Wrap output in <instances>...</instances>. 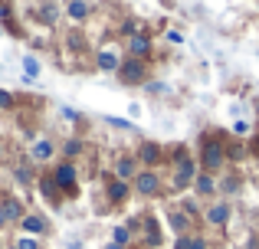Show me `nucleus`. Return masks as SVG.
Here are the masks:
<instances>
[{
  "label": "nucleus",
  "mask_w": 259,
  "mask_h": 249,
  "mask_svg": "<svg viewBox=\"0 0 259 249\" xmlns=\"http://www.w3.org/2000/svg\"><path fill=\"white\" fill-rule=\"evenodd\" d=\"M105 249H125V246H118V243H105Z\"/></svg>",
  "instance_id": "72a5a7b5"
},
{
  "label": "nucleus",
  "mask_w": 259,
  "mask_h": 249,
  "mask_svg": "<svg viewBox=\"0 0 259 249\" xmlns=\"http://www.w3.org/2000/svg\"><path fill=\"white\" fill-rule=\"evenodd\" d=\"M4 158H7V147H4V141H0V164H4Z\"/></svg>",
  "instance_id": "473e14b6"
},
{
  "label": "nucleus",
  "mask_w": 259,
  "mask_h": 249,
  "mask_svg": "<svg viewBox=\"0 0 259 249\" xmlns=\"http://www.w3.org/2000/svg\"><path fill=\"white\" fill-rule=\"evenodd\" d=\"M0 20H10V4L7 0H0Z\"/></svg>",
  "instance_id": "cd10ccee"
},
{
  "label": "nucleus",
  "mask_w": 259,
  "mask_h": 249,
  "mask_svg": "<svg viewBox=\"0 0 259 249\" xmlns=\"http://www.w3.org/2000/svg\"><path fill=\"white\" fill-rule=\"evenodd\" d=\"M118 82L121 85H145L148 82V63L128 56L125 63H121V69H118Z\"/></svg>",
  "instance_id": "7ed1b4c3"
},
{
  "label": "nucleus",
  "mask_w": 259,
  "mask_h": 249,
  "mask_svg": "<svg viewBox=\"0 0 259 249\" xmlns=\"http://www.w3.org/2000/svg\"><path fill=\"white\" fill-rule=\"evenodd\" d=\"M13 177H17V184H20V187H30V184H33V167H30V161H23V164H17V171H13Z\"/></svg>",
  "instance_id": "aec40b11"
},
{
  "label": "nucleus",
  "mask_w": 259,
  "mask_h": 249,
  "mask_svg": "<svg viewBox=\"0 0 259 249\" xmlns=\"http://www.w3.org/2000/svg\"><path fill=\"white\" fill-rule=\"evenodd\" d=\"M233 131H236V134H246V131H249V125H246V122H236V125H233Z\"/></svg>",
  "instance_id": "c756f323"
},
{
  "label": "nucleus",
  "mask_w": 259,
  "mask_h": 249,
  "mask_svg": "<svg viewBox=\"0 0 259 249\" xmlns=\"http://www.w3.org/2000/svg\"><path fill=\"white\" fill-rule=\"evenodd\" d=\"M20 230H23L26 236H46V233H50V220L39 217V213H26V217L20 220Z\"/></svg>",
  "instance_id": "1a4fd4ad"
},
{
  "label": "nucleus",
  "mask_w": 259,
  "mask_h": 249,
  "mask_svg": "<svg viewBox=\"0 0 259 249\" xmlns=\"http://www.w3.org/2000/svg\"><path fill=\"white\" fill-rule=\"evenodd\" d=\"M135 249H145V246H135Z\"/></svg>",
  "instance_id": "c9c22d12"
},
{
  "label": "nucleus",
  "mask_w": 259,
  "mask_h": 249,
  "mask_svg": "<svg viewBox=\"0 0 259 249\" xmlns=\"http://www.w3.org/2000/svg\"><path fill=\"white\" fill-rule=\"evenodd\" d=\"M135 174H138V158H132V154H121V158L115 161V177H118V180H128V184H132Z\"/></svg>",
  "instance_id": "ddd939ff"
},
{
  "label": "nucleus",
  "mask_w": 259,
  "mask_h": 249,
  "mask_svg": "<svg viewBox=\"0 0 259 249\" xmlns=\"http://www.w3.org/2000/svg\"><path fill=\"white\" fill-rule=\"evenodd\" d=\"M128 193H132V184H128V180H118L115 174H112V177H105V197H108V204H125Z\"/></svg>",
  "instance_id": "6e6552de"
},
{
  "label": "nucleus",
  "mask_w": 259,
  "mask_h": 249,
  "mask_svg": "<svg viewBox=\"0 0 259 249\" xmlns=\"http://www.w3.org/2000/svg\"><path fill=\"white\" fill-rule=\"evenodd\" d=\"M164 239H161V230H158V220L154 217H145V249H158Z\"/></svg>",
  "instance_id": "dca6fc26"
},
{
  "label": "nucleus",
  "mask_w": 259,
  "mask_h": 249,
  "mask_svg": "<svg viewBox=\"0 0 259 249\" xmlns=\"http://www.w3.org/2000/svg\"><path fill=\"white\" fill-rule=\"evenodd\" d=\"M167 223L174 226V233L177 236H187V230H190V217L181 210V207H174V210H167Z\"/></svg>",
  "instance_id": "2eb2a0df"
},
{
  "label": "nucleus",
  "mask_w": 259,
  "mask_h": 249,
  "mask_svg": "<svg viewBox=\"0 0 259 249\" xmlns=\"http://www.w3.org/2000/svg\"><path fill=\"white\" fill-rule=\"evenodd\" d=\"M23 69H26V76L36 79V76H39V59H36V56H23Z\"/></svg>",
  "instance_id": "5701e85b"
},
{
  "label": "nucleus",
  "mask_w": 259,
  "mask_h": 249,
  "mask_svg": "<svg viewBox=\"0 0 259 249\" xmlns=\"http://www.w3.org/2000/svg\"><path fill=\"white\" fill-rule=\"evenodd\" d=\"M13 249H39V239H36V236H26V233H23V236L17 239V246H13Z\"/></svg>",
  "instance_id": "b1692460"
},
{
  "label": "nucleus",
  "mask_w": 259,
  "mask_h": 249,
  "mask_svg": "<svg viewBox=\"0 0 259 249\" xmlns=\"http://www.w3.org/2000/svg\"><path fill=\"white\" fill-rule=\"evenodd\" d=\"M217 134L220 131L207 134V138L200 141V171H207V174H217L227 164V141L217 138Z\"/></svg>",
  "instance_id": "f257e3e1"
},
{
  "label": "nucleus",
  "mask_w": 259,
  "mask_h": 249,
  "mask_svg": "<svg viewBox=\"0 0 259 249\" xmlns=\"http://www.w3.org/2000/svg\"><path fill=\"white\" fill-rule=\"evenodd\" d=\"M0 249H4V243H0Z\"/></svg>",
  "instance_id": "e433bc0d"
},
{
  "label": "nucleus",
  "mask_w": 259,
  "mask_h": 249,
  "mask_svg": "<svg viewBox=\"0 0 259 249\" xmlns=\"http://www.w3.org/2000/svg\"><path fill=\"white\" fill-rule=\"evenodd\" d=\"M121 63H125V56H121L118 49H112V46H105V49L95 53V69L99 72H118Z\"/></svg>",
  "instance_id": "423d86ee"
},
{
  "label": "nucleus",
  "mask_w": 259,
  "mask_h": 249,
  "mask_svg": "<svg viewBox=\"0 0 259 249\" xmlns=\"http://www.w3.org/2000/svg\"><path fill=\"white\" fill-rule=\"evenodd\" d=\"M63 154H66V161H72L76 154H82V141H79V138L66 141V144H63Z\"/></svg>",
  "instance_id": "4be33fe9"
},
{
  "label": "nucleus",
  "mask_w": 259,
  "mask_h": 249,
  "mask_svg": "<svg viewBox=\"0 0 259 249\" xmlns=\"http://www.w3.org/2000/svg\"><path fill=\"white\" fill-rule=\"evenodd\" d=\"M135 190L141 193V197H158L161 193V174L158 171H148V167H141L138 174H135Z\"/></svg>",
  "instance_id": "39448f33"
},
{
  "label": "nucleus",
  "mask_w": 259,
  "mask_h": 249,
  "mask_svg": "<svg viewBox=\"0 0 259 249\" xmlns=\"http://www.w3.org/2000/svg\"><path fill=\"white\" fill-rule=\"evenodd\" d=\"M135 158H138V164H141V167L154 171V167H158L161 161L167 158V151L158 144V141H141V144H138V154H135Z\"/></svg>",
  "instance_id": "20e7f679"
},
{
  "label": "nucleus",
  "mask_w": 259,
  "mask_h": 249,
  "mask_svg": "<svg viewBox=\"0 0 259 249\" xmlns=\"http://www.w3.org/2000/svg\"><path fill=\"white\" fill-rule=\"evenodd\" d=\"M53 180H56V187L63 190V197H76L79 193V174H76V164H72V161H59V164L53 167Z\"/></svg>",
  "instance_id": "f03ea898"
},
{
  "label": "nucleus",
  "mask_w": 259,
  "mask_h": 249,
  "mask_svg": "<svg viewBox=\"0 0 259 249\" xmlns=\"http://www.w3.org/2000/svg\"><path fill=\"white\" fill-rule=\"evenodd\" d=\"M227 220H230V204H210L207 210H203V223L207 226H227Z\"/></svg>",
  "instance_id": "9d476101"
},
{
  "label": "nucleus",
  "mask_w": 259,
  "mask_h": 249,
  "mask_svg": "<svg viewBox=\"0 0 259 249\" xmlns=\"http://www.w3.org/2000/svg\"><path fill=\"white\" fill-rule=\"evenodd\" d=\"M174 249H190V233H187V236H177V246Z\"/></svg>",
  "instance_id": "c85d7f7f"
},
{
  "label": "nucleus",
  "mask_w": 259,
  "mask_h": 249,
  "mask_svg": "<svg viewBox=\"0 0 259 249\" xmlns=\"http://www.w3.org/2000/svg\"><path fill=\"white\" fill-rule=\"evenodd\" d=\"M39 20L46 26H53L59 20V10H56V0H39Z\"/></svg>",
  "instance_id": "6ab92c4d"
},
{
  "label": "nucleus",
  "mask_w": 259,
  "mask_h": 249,
  "mask_svg": "<svg viewBox=\"0 0 259 249\" xmlns=\"http://www.w3.org/2000/svg\"><path fill=\"white\" fill-rule=\"evenodd\" d=\"M108 125H115V128H128V122H121V118H105Z\"/></svg>",
  "instance_id": "7c9ffc66"
},
{
  "label": "nucleus",
  "mask_w": 259,
  "mask_h": 249,
  "mask_svg": "<svg viewBox=\"0 0 259 249\" xmlns=\"http://www.w3.org/2000/svg\"><path fill=\"white\" fill-rule=\"evenodd\" d=\"M256 115H259V102H256Z\"/></svg>",
  "instance_id": "f704fd0d"
},
{
  "label": "nucleus",
  "mask_w": 259,
  "mask_h": 249,
  "mask_svg": "<svg viewBox=\"0 0 259 249\" xmlns=\"http://www.w3.org/2000/svg\"><path fill=\"white\" fill-rule=\"evenodd\" d=\"M220 190H223V193H236V190H240V177H227V180L220 184Z\"/></svg>",
  "instance_id": "a878e982"
},
{
  "label": "nucleus",
  "mask_w": 259,
  "mask_h": 249,
  "mask_svg": "<svg viewBox=\"0 0 259 249\" xmlns=\"http://www.w3.org/2000/svg\"><path fill=\"white\" fill-rule=\"evenodd\" d=\"M0 230H7V217H4V207H0Z\"/></svg>",
  "instance_id": "2f4dec72"
},
{
  "label": "nucleus",
  "mask_w": 259,
  "mask_h": 249,
  "mask_svg": "<svg viewBox=\"0 0 259 249\" xmlns=\"http://www.w3.org/2000/svg\"><path fill=\"white\" fill-rule=\"evenodd\" d=\"M194 190H197V197H213V190H220V184H217L213 174L200 171V174L194 177Z\"/></svg>",
  "instance_id": "4468645a"
},
{
  "label": "nucleus",
  "mask_w": 259,
  "mask_h": 249,
  "mask_svg": "<svg viewBox=\"0 0 259 249\" xmlns=\"http://www.w3.org/2000/svg\"><path fill=\"white\" fill-rule=\"evenodd\" d=\"M151 49H154V43H151V36H148L145 30H138L135 36H128V53H132V59H151Z\"/></svg>",
  "instance_id": "0eeeda50"
},
{
  "label": "nucleus",
  "mask_w": 259,
  "mask_h": 249,
  "mask_svg": "<svg viewBox=\"0 0 259 249\" xmlns=\"http://www.w3.org/2000/svg\"><path fill=\"white\" fill-rule=\"evenodd\" d=\"M13 105H17V98H13L7 89H0V112H10Z\"/></svg>",
  "instance_id": "393cba45"
},
{
  "label": "nucleus",
  "mask_w": 259,
  "mask_h": 249,
  "mask_svg": "<svg viewBox=\"0 0 259 249\" xmlns=\"http://www.w3.org/2000/svg\"><path fill=\"white\" fill-rule=\"evenodd\" d=\"M53 154H56V144H53L50 138H39L36 144L30 147V161H50Z\"/></svg>",
  "instance_id": "f3484780"
},
{
  "label": "nucleus",
  "mask_w": 259,
  "mask_h": 249,
  "mask_svg": "<svg viewBox=\"0 0 259 249\" xmlns=\"http://www.w3.org/2000/svg\"><path fill=\"white\" fill-rule=\"evenodd\" d=\"M0 207H4V217H7V223H17V226H20V220H23L26 213H30V210H26V207L20 204L17 197H10V193H7V197L0 200Z\"/></svg>",
  "instance_id": "f8f14e48"
},
{
  "label": "nucleus",
  "mask_w": 259,
  "mask_h": 249,
  "mask_svg": "<svg viewBox=\"0 0 259 249\" xmlns=\"http://www.w3.org/2000/svg\"><path fill=\"white\" fill-rule=\"evenodd\" d=\"M190 249H210L207 236H200V233H190Z\"/></svg>",
  "instance_id": "bb28decb"
},
{
  "label": "nucleus",
  "mask_w": 259,
  "mask_h": 249,
  "mask_svg": "<svg viewBox=\"0 0 259 249\" xmlns=\"http://www.w3.org/2000/svg\"><path fill=\"white\" fill-rule=\"evenodd\" d=\"M39 193H43V200L50 207H59V204H63V190L56 187L53 174H43V177H39Z\"/></svg>",
  "instance_id": "9b49d317"
},
{
  "label": "nucleus",
  "mask_w": 259,
  "mask_h": 249,
  "mask_svg": "<svg viewBox=\"0 0 259 249\" xmlns=\"http://www.w3.org/2000/svg\"><path fill=\"white\" fill-rule=\"evenodd\" d=\"M66 13H69V20H76V23H82V20L92 13V7L85 4V0H66Z\"/></svg>",
  "instance_id": "a211bd4d"
},
{
  "label": "nucleus",
  "mask_w": 259,
  "mask_h": 249,
  "mask_svg": "<svg viewBox=\"0 0 259 249\" xmlns=\"http://www.w3.org/2000/svg\"><path fill=\"white\" fill-rule=\"evenodd\" d=\"M112 243H118V246H132V230L128 226H115V233H112Z\"/></svg>",
  "instance_id": "412c9836"
}]
</instances>
